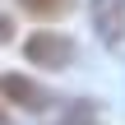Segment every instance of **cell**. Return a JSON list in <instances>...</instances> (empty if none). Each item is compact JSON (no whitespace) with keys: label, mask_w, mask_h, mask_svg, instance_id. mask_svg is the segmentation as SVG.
<instances>
[{"label":"cell","mask_w":125,"mask_h":125,"mask_svg":"<svg viewBox=\"0 0 125 125\" xmlns=\"http://www.w3.org/2000/svg\"><path fill=\"white\" fill-rule=\"evenodd\" d=\"M56 125H97V107H93V102H70Z\"/></svg>","instance_id":"cell-4"},{"label":"cell","mask_w":125,"mask_h":125,"mask_svg":"<svg viewBox=\"0 0 125 125\" xmlns=\"http://www.w3.org/2000/svg\"><path fill=\"white\" fill-rule=\"evenodd\" d=\"M9 37H14V23H9V19L0 14V42H9Z\"/></svg>","instance_id":"cell-6"},{"label":"cell","mask_w":125,"mask_h":125,"mask_svg":"<svg viewBox=\"0 0 125 125\" xmlns=\"http://www.w3.org/2000/svg\"><path fill=\"white\" fill-rule=\"evenodd\" d=\"M70 5H74V0H23V9L37 14V19H60Z\"/></svg>","instance_id":"cell-5"},{"label":"cell","mask_w":125,"mask_h":125,"mask_svg":"<svg viewBox=\"0 0 125 125\" xmlns=\"http://www.w3.org/2000/svg\"><path fill=\"white\" fill-rule=\"evenodd\" d=\"M23 51H28V60H32V65H46V70H65V65L74 60V42H70V37H60V32H46V28H42L37 37H28V46H23Z\"/></svg>","instance_id":"cell-1"},{"label":"cell","mask_w":125,"mask_h":125,"mask_svg":"<svg viewBox=\"0 0 125 125\" xmlns=\"http://www.w3.org/2000/svg\"><path fill=\"white\" fill-rule=\"evenodd\" d=\"M88 14H93V28H97L102 46H121V37H125V0H88Z\"/></svg>","instance_id":"cell-2"},{"label":"cell","mask_w":125,"mask_h":125,"mask_svg":"<svg viewBox=\"0 0 125 125\" xmlns=\"http://www.w3.org/2000/svg\"><path fill=\"white\" fill-rule=\"evenodd\" d=\"M0 125H5V111H0Z\"/></svg>","instance_id":"cell-7"},{"label":"cell","mask_w":125,"mask_h":125,"mask_svg":"<svg viewBox=\"0 0 125 125\" xmlns=\"http://www.w3.org/2000/svg\"><path fill=\"white\" fill-rule=\"evenodd\" d=\"M0 93H5L9 102H19L23 111H46V107H51V93H46L42 83L23 79V74H5V79H0Z\"/></svg>","instance_id":"cell-3"}]
</instances>
